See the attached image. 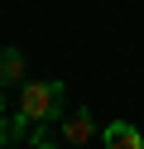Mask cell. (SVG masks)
<instances>
[{
	"label": "cell",
	"mask_w": 144,
	"mask_h": 149,
	"mask_svg": "<svg viewBox=\"0 0 144 149\" xmlns=\"http://www.w3.org/2000/svg\"><path fill=\"white\" fill-rule=\"evenodd\" d=\"M67 87L63 82H24V91H19V116L29 120V125H53V120L67 116Z\"/></svg>",
	"instance_id": "1"
},
{
	"label": "cell",
	"mask_w": 144,
	"mask_h": 149,
	"mask_svg": "<svg viewBox=\"0 0 144 149\" xmlns=\"http://www.w3.org/2000/svg\"><path fill=\"white\" fill-rule=\"evenodd\" d=\"M106 149H144V135L130 120H111L106 125Z\"/></svg>",
	"instance_id": "2"
},
{
	"label": "cell",
	"mask_w": 144,
	"mask_h": 149,
	"mask_svg": "<svg viewBox=\"0 0 144 149\" xmlns=\"http://www.w3.org/2000/svg\"><path fill=\"white\" fill-rule=\"evenodd\" d=\"M0 82H5L10 91H15V87L24 91V53H19L15 43H10V48L0 53Z\"/></svg>",
	"instance_id": "3"
},
{
	"label": "cell",
	"mask_w": 144,
	"mask_h": 149,
	"mask_svg": "<svg viewBox=\"0 0 144 149\" xmlns=\"http://www.w3.org/2000/svg\"><path fill=\"white\" fill-rule=\"evenodd\" d=\"M24 125H29V120L19 116V111H15V116H5V125H0V139H5V144H15V139L24 135Z\"/></svg>",
	"instance_id": "4"
}]
</instances>
